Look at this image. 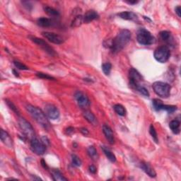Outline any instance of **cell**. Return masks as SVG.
<instances>
[{
	"label": "cell",
	"instance_id": "1",
	"mask_svg": "<svg viewBox=\"0 0 181 181\" xmlns=\"http://www.w3.org/2000/svg\"><path fill=\"white\" fill-rule=\"evenodd\" d=\"M131 39V32L127 29L121 30L117 36L108 43V47L112 53H117L124 48Z\"/></svg>",
	"mask_w": 181,
	"mask_h": 181
},
{
	"label": "cell",
	"instance_id": "2",
	"mask_svg": "<svg viewBox=\"0 0 181 181\" xmlns=\"http://www.w3.org/2000/svg\"><path fill=\"white\" fill-rule=\"evenodd\" d=\"M26 108L28 113L38 124L40 125L45 130H49V128L50 127V122H49L46 114L42 110L32 105H27Z\"/></svg>",
	"mask_w": 181,
	"mask_h": 181
},
{
	"label": "cell",
	"instance_id": "3",
	"mask_svg": "<svg viewBox=\"0 0 181 181\" xmlns=\"http://www.w3.org/2000/svg\"><path fill=\"white\" fill-rule=\"evenodd\" d=\"M152 86L156 94L161 98H166L171 94V85L166 82L156 81L153 84Z\"/></svg>",
	"mask_w": 181,
	"mask_h": 181
},
{
	"label": "cell",
	"instance_id": "4",
	"mask_svg": "<svg viewBox=\"0 0 181 181\" xmlns=\"http://www.w3.org/2000/svg\"><path fill=\"white\" fill-rule=\"evenodd\" d=\"M137 40L138 43L142 45H149L155 43L156 39L152 34L145 28H140L138 30L137 35Z\"/></svg>",
	"mask_w": 181,
	"mask_h": 181
},
{
	"label": "cell",
	"instance_id": "5",
	"mask_svg": "<svg viewBox=\"0 0 181 181\" xmlns=\"http://www.w3.org/2000/svg\"><path fill=\"white\" fill-rule=\"evenodd\" d=\"M153 56L156 61L160 63H165L168 61L171 56V52L167 46H160L154 51Z\"/></svg>",
	"mask_w": 181,
	"mask_h": 181
},
{
	"label": "cell",
	"instance_id": "6",
	"mask_svg": "<svg viewBox=\"0 0 181 181\" xmlns=\"http://www.w3.org/2000/svg\"><path fill=\"white\" fill-rule=\"evenodd\" d=\"M18 125L26 137L29 138L30 139L35 137V131L34 127H32L31 123L27 121L25 118L19 117Z\"/></svg>",
	"mask_w": 181,
	"mask_h": 181
},
{
	"label": "cell",
	"instance_id": "7",
	"mask_svg": "<svg viewBox=\"0 0 181 181\" xmlns=\"http://www.w3.org/2000/svg\"><path fill=\"white\" fill-rule=\"evenodd\" d=\"M129 79H130V85L134 89H136L139 86H140L141 81L143 79L138 71L134 69V68H131L130 70Z\"/></svg>",
	"mask_w": 181,
	"mask_h": 181
},
{
	"label": "cell",
	"instance_id": "8",
	"mask_svg": "<svg viewBox=\"0 0 181 181\" xmlns=\"http://www.w3.org/2000/svg\"><path fill=\"white\" fill-rule=\"evenodd\" d=\"M31 149L33 152L37 155H43L46 151V147L43 144L42 141H40L37 138H33L31 139Z\"/></svg>",
	"mask_w": 181,
	"mask_h": 181
},
{
	"label": "cell",
	"instance_id": "9",
	"mask_svg": "<svg viewBox=\"0 0 181 181\" xmlns=\"http://www.w3.org/2000/svg\"><path fill=\"white\" fill-rule=\"evenodd\" d=\"M29 38H30V39L33 41V42H34L35 44H37L38 45H39L40 48H42L43 50L46 52V53H48L49 54H50V55L52 56L55 55V52L54 51L53 49L52 48L45 40H43V39H40V38H38L36 37L30 36Z\"/></svg>",
	"mask_w": 181,
	"mask_h": 181
},
{
	"label": "cell",
	"instance_id": "10",
	"mask_svg": "<svg viewBox=\"0 0 181 181\" xmlns=\"http://www.w3.org/2000/svg\"><path fill=\"white\" fill-rule=\"evenodd\" d=\"M45 113L51 120L58 119L60 116L59 111L53 104H47L45 107Z\"/></svg>",
	"mask_w": 181,
	"mask_h": 181
},
{
	"label": "cell",
	"instance_id": "11",
	"mask_svg": "<svg viewBox=\"0 0 181 181\" xmlns=\"http://www.w3.org/2000/svg\"><path fill=\"white\" fill-rule=\"evenodd\" d=\"M75 99L77 101L78 105L81 108H86L90 106V101L89 98L81 91H77L75 95Z\"/></svg>",
	"mask_w": 181,
	"mask_h": 181
},
{
	"label": "cell",
	"instance_id": "12",
	"mask_svg": "<svg viewBox=\"0 0 181 181\" xmlns=\"http://www.w3.org/2000/svg\"><path fill=\"white\" fill-rule=\"evenodd\" d=\"M42 35L46 38V39H48L50 41V42L54 44H57V45H60V44H62L64 42L63 38L60 36V35L54 34V33L43 32Z\"/></svg>",
	"mask_w": 181,
	"mask_h": 181
},
{
	"label": "cell",
	"instance_id": "13",
	"mask_svg": "<svg viewBox=\"0 0 181 181\" xmlns=\"http://www.w3.org/2000/svg\"><path fill=\"white\" fill-rule=\"evenodd\" d=\"M103 132L104 135L106 136V138L107 140L111 144H113L115 143V137H114V134L112 132V129L109 127L108 125H104L103 126Z\"/></svg>",
	"mask_w": 181,
	"mask_h": 181
},
{
	"label": "cell",
	"instance_id": "14",
	"mask_svg": "<svg viewBox=\"0 0 181 181\" xmlns=\"http://www.w3.org/2000/svg\"><path fill=\"white\" fill-rule=\"evenodd\" d=\"M140 168L143 170V171L149 175V177L155 178L156 176V171H154V169L151 166V165L149 163L142 161V162L140 163Z\"/></svg>",
	"mask_w": 181,
	"mask_h": 181
},
{
	"label": "cell",
	"instance_id": "15",
	"mask_svg": "<svg viewBox=\"0 0 181 181\" xmlns=\"http://www.w3.org/2000/svg\"><path fill=\"white\" fill-rule=\"evenodd\" d=\"M0 137H1V140L3 143L6 145L7 147L12 148L13 147V141L12 139L9 134H8L6 131L4 130H1V133H0Z\"/></svg>",
	"mask_w": 181,
	"mask_h": 181
},
{
	"label": "cell",
	"instance_id": "16",
	"mask_svg": "<svg viewBox=\"0 0 181 181\" xmlns=\"http://www.w3.org/2000/svg\"><path fill=\"white\" fill-rule=\"evenodd\" d=\"M98 17H99V16L96 12H95L94 10H89L86 12L84 16V23H89L90 22L98 18Z\"/></svg>",
	"mask_w": 181,
	"mask_h": 181
},
{
	"label": "cell",
	"instance_id": "17",
	"mask_svg": "<svg viewBox=\"0 0 181 181\" xmlns=\"http://www.w3.org/2000/svg\"><path fill=\"white\" fill-rule=\"evenodd\" d=\"M83 116L84 118L89 123H90V124H92L93 125H97V119L91 111H89V110H86V111H84L83 112Z\"/></svg>",
	"mask_w": 181,
	"mask_h": 181
},
{
	"label": "cell",
	"instance_id": "18",
	"mask_svg": "<svg viewBox=\"0 0 181 181\" xmlns=\"http://www.w3.org/2000/svg\"><path fill=\"white\" fill-rule=\"evenodd\" d=\"M117 16H118L120 18L125 19V20L135 21L137 19V16L132 12H122L121 13H119Z\"/></svg>",
	"mask_w": 181,
	"mask_h": 181
},
{
	"label": "cell",
	"instance_id": "19",
	"mask_svg": "<svg viewBox=\"0 0 181 181\" xmlns=\"http://www.w3.org/2000/svg\"><path fill=\"white\" fill-rule=\"evenodd\" d=\"M101 149H102L104 154L106 156V157L108 158L109 161H111V162H116V156L112 152L111 149H108V148L106 146H101Z\"/></svg>",
	"mask_w": 181,
	"mask_h": 181
},
{
	"label": "cell",
	"instance_id": "20",
	"mask_svg": "<svg viewBox=\"0 0 181 181\" xmlns=\"http://www.w3.org/2000/svg\"><path fill=\"white\" fill-rule=\"evenodd\" d=\"M52 178L54 181H67L66 178L58 169H54L52 171Z\"/></svg>",
	"mask_w": 181,
	"mask_h": 181
},
{
	"label": "cell",
	"instance_id": "21",
	"mask_svg": "<svg viewBox=\"0 0 181 181\" xmlns=\"http://www.w3.org/2000/svg\"><path fill=\"white\" fill-rule=\"evenodd\" d=\"M160 37L163 41H165L167 43L171 44L173 41V38L171 33L168 31H163L160 33Z\"/></svg>",
	"mask_w": 181,
	"mask_h": 181
},
{
	"label": "cell",
	"instance_id": "22",
	"mask_svg": "<svg viewBox=\"0 0 181 181\" xmlns=\"http://www.w3.org/2000/svg\"><path fill=\"white\" fill-rule=\"evenodd\" d=\"M37 23H38V25L40 27L48 28V27H50L52 26L53 22H52V20H50V18L42 17V18H39L38 19Z\"/></svg>",
	"mask_w": 181,
	"mask_h": 181
},
{
	"label": "cell",
	"instance_id": "23",
	"mask_svg": "<svg viewBox=\"0 0 181 181\" xmlns=\"http://www.w3.org/2000/svg\"><path fill=\"white\" fill-rule=\"evenodd\" d=\"M180 122L179 120H173L169 123V127L171 128L173 132L175 134H178L180 133Z\"/></svg>",
	"mask_w": 181,
	"mask_h": 181
},
{
	"label": "cell",
	"instance_id": "24",
	"mask_svg": "<svg viewBox=\"0 0 181 181\" xmlns=\"http://www.w3.org/2000/svg\"><path fill=\"white\" fill-rule=\"evenodd\" d=\"M84 23V16L79 14L76 16V17L73 19L71 23V27L72 28H77V27L80 26L82 23Z\"/></svg>",
	"mask_w": 181,
	"mask_h": 181
},
{
	"label": "cell",
	"instance_id": "25",
	"mask_svg": "<svg viewBox=\"0 0 181 181\" xmlns=\"http://www.w3.org/2000/svg\"><path fill=\"white\" fill-rule=\"evenodd\" d=\"M87 153L93 160H97L98 158V154L97 150L96 149V148L94 146H90L88 147Z\"/></svg>",
	"mask_w": 181,
	"mask_h": 181
},
{
	"label": "cell",
	"instance_id": "26",
	"mask_svg": "<svg viewBox=\"0 0 181 181\" xmlns=\"http://www.w3.org/2000/svg\"><path fill=\"white\" fill-rule=\"evenodd\" d=\"M113 109L115 112L120 116H125L126 115V110L125 107L122 106L121 104H116V105H115L113 106Z\"/></svg>",
	"mask_w": 181,
	"mask_h": 181
},
{
	"label": "cell",
	"instance_id": "27",
	"mask_svg": "<svg viewBox=\"0 0 181 181\" xmlns=\"http://www.w3.org/2000/svg\"><path fill=\"white\" fill-rule=\"evenodd\" d=\"M44 11L50 16H58L59 15L58 11L50 7H44Z\"/></svg>",
	"mask_w": 181,
	"mask_h": 181
},
{
	"label": "cell",
	"instance_id": "28",
	"mask_svg": "<svg viewBox=\"0 0 181 181\" xmlns=\"http://www.w3.org/2000/svg\"><path fill=\"white\" fill-rule=\"evenodd\" d=\"M149 133H150L151 136H152V137L153 138V140H154V142H156V144H158V136H157V132H156V129L154 127V126H153V125H150Z\"/></svg>",
	"mask_w": 181,
	"mask_h": 181
},
{
	"label": "cell",
	"instance_id": "29",
	"mask_svg": "<svg viewBox=\"0 0 181 181\" xmlns=\"http://www.w3.org/2000/svg\"><path fill=\"white\" fill-rule=\"evenodd\" d=\"M163 102L159 99H157V98H155L152 101V105L153 107V109L156 111H161V106H163Z\"/></svg>",
	"mask_w": 181,
	"mask_h": 181
},
{
	"label": "cell",
	"instance_id": "30",
	"mask_svg": "<svg viewBox=\"0 0 181 181\" xmlns=\"http://www.w3.org/2000/svg\"><path fill=\"white\" fill-rule=\"evenodd\" d=\"M102 70L106 75H109L112 70V65L110 62H106L102 65Z\"/></svg>",
	"mask_w": 181,
	"mask_h": 181
},
{
	"label": "cell",
	"instance_id": "31",
	"mask_svg": "<svg viewBox=\"0 0 181 181\" xmlns=\"http://www.w3.org/2000/svg\"><path fill=\"white\" fill-rule=\"evenodd\" d=\"M161 110H164L167 112H168L169 113H172V112H175L177 110V106H169V105H164L163 104V106H161Z\"/></svg>",
	"mask_w": 181,
	"mask_h": 181
},
{
	"label": "cell",
	"instance_id": "32",
	"mask_svg": "<svg viewBox=\"0 0 181 181\" xmlns=\"http://www.w3.org/2000/svg\"><path fill=\"white\" fill-rule=\"evenodd\" d=\"M137 90L138 92L140 93V94L142 95H143L144 96H146V97H149V90H148L146 88H145L144 86H142V85H140V86H139L137 89H135Z\"/></svg>",
	"mask_w": 181,
	"mask_h": 181
},
{
	"label": "cell",
	"instance_id": "33",
	"mask_svg": "<svg viewBox=\"0 0 181 181\" xmlns=\"http://www.w3.org/2000/svg\"><path fill=\"white\" fill-rule=\"evenodd\" d=\"M72 163L74 166H75L76 167H79L81 166L82 162L81 160L79 158L78 156H76L75 154H72Z\"/></svg>",
	"mask_w": 181,
	"mask_h": 181
},
{
	"label": "cell",
	"instance_id": "34",
	"mask_svg": "<svg viewBox=\"0 0 181 181\" xmlns=\"http://www.w3.org/2000/svg\"><path fill=\"white\" fill-rule=\"evenodd\" d=\"M6 103L8 105V106L9 107L10 109H12V111L15 112L16 114H17L18 116H20V111H19V110L18 109L17 107H16L14 104H13L12 101H10L9 100H6Z\"/></svg>",
	"mask_w": 181,
	"mask_h": 181
},
{
	"label": "cell",
	"instance_id": "35",
	"mask_svg": "<svg viewBox=\"0 0 181 181\" xmlns=\"http://www.w3.org/2000/svg\"><path fill=\"white\" fill-rule=\"evenodd\" d=\"M13 65H15V67L17 68L18 70H28V67L26 66L25 65H23V63H21L18 61H16V60H14L13 61Z\"/></svg>",
	"mask_w": 181,
	"mask_h": 181
},
{
	"label": "cell",
	"instance_id": "36",
	"mask_svg": "<svg viewBox=\"0 0 181 181\" xmlns=\"http://www.w3.org/2000/svg\"><path fill=\"white\" fill-rule=\"evenodd\" d=\"M36 76L39 78L48 79V80H55V79L53 77V76H51L50 75H47V74H45V73H43V72H37Z\"/></svg>",
	"mask_w": 181,
	"mask_h": 181
},
{
	"label": "cell",
	"instance_id": "37",
	"mask_svg": "<svg viewBox=\"0 0 181 181\" xmlns=\"http://www.w3.org/2000/svg\"><path fill=\"white\" fill-rule=\"evenodd\" d=\"M41 141H42L43 144L45 145L46 147H49L50 145V140H49V139L46 136L42 137V138H41Z\"/></svg>",
	"mask_w": 181,
	"mask_h": 181
},
{
	"label": "cell",
	"instance_id": "38",
	"mask_svg": "<svg viewBox=\"0 0 181 181\" xmlns=\"http://www.w3.org/2000/svg\"><path fill=\"white\" fill-rule=\"evenodd\" d=\"M75 132V128L72 127H69L65 130V133L66 134H67V135H71V134H72Z\"/></svg>",
	"mask_w": 181,
	"mask_h": 181
},
{
	"label": "cell",
	"instance_id": "39",
	"mask_svg": "<svg viewBox=\"0 0 181 181\" xmlns=\"http://www.w3.org/2000/svg\"><path fill=\"white\" fill-rule=\"evenodd\" d=\"M89 172L90 173H92V174H95L97 172V169H96V166H94V165L89 166Z\"/></svg>",
	"mask_w": 181,
	"mask_h": 181
},
{
	"label": "cell",
	"instance_id": "40",
	"mask_svg": "<svg viewBox=\"0 0 181 181\" xmlns=\"http://www.w3.org/2000/svg\"><path fill=\"white\" fill-rule=\"evenodd\" d=\"M23 4H24V7H25L28 10H31L32 9V4H31V2H22Z\"/></svg>",
	"mask_w": 181,
	"mask_h": 181
},
{
	"label": "cell",
	"instance_id": "41",
	"mask_svg": "<svg viewBox=\"0 0 181 181\" xmlns=\"http://www.w3.org/2000/svg\"><path fill=\"white\" fill-rule=\"evenodd\" d=\"M80 131H81V132L84 134V135H88V134H89V130H87L86 128H85V127H81V129H80Z\"/></svg>",
	"mask_w": 181,
	"mask_h": 181
},
{
	"label": "cell",
	"instance_id": "42",
	"mask_svg": "<svg viewBox=\"0 0 181 181\" xmlns=\"http://www.w3.org/2000/svg\"><path fill=\"white\" fill-rule=\"evenodd\" d=\"M175 13H177V15L178 16V17H181V8L180 6H178L177 7H175Z\"/></svg>",
	"mask_w": 181,
	"mask_h": 181
},
{
	"label": "cell",
	"instance_id": "43",
	"mask_svg": "<svg viewBox=\"0 0 181 181\" xmlns=\"http://www.w3.org/2000/svg\"><path fill=\"white\" fill-rule=\"evenodd\" d=\"M41 165H42V166L44 168L48 169V165H47V163H46L45 161H44L43 159L41 160Z\"/></svg>",
	"mask_w": 181,
	"mask_h": 181
},
{
	"label": "cell",
	"instance_id": "44",
	"mask_svg": "<svg viewBox=\"0 0 181 181\" xmlns=\"http://www.w3.org/2000/svg\"><path fill=\"white\" fill-rule=\"evenodd\" d=\"M126 2H127L128 4H136L137 3H138L137 1H127Z\"/></svg>",
	"mask_w": 181,
	"mask_h": 181
},
{
	"label": "cell",
	"instance_id": "45",
	"mask_svg": "<svg viewBox=\"0 0 181 181\" xmlns=\"http://www.w3.org/2000/svg\"><path fill=\"white\" fill-rule=\"evenodd\" d=\"M32 177H33V180H41V178H38V177L35 176V175H32Z\"/></svg>",
	"mask_w": 181,
	"mask_h": 181
},
{
	"label": "cell",
	"instance_id": "46",
	"mask_svg": "<svg viewBox=\"0 0 181 181\" xmlns=\"http://www.w3.org/2000/svg\"><path fill=\"white\" fill-rule=\"evenodd\" d=\"M13 75H14L16 76H19L18 73V72H16L15 70H13Z\"/></svg>",
	"mask_w": 181,
	"mask_h": 181
}]
</instances>
